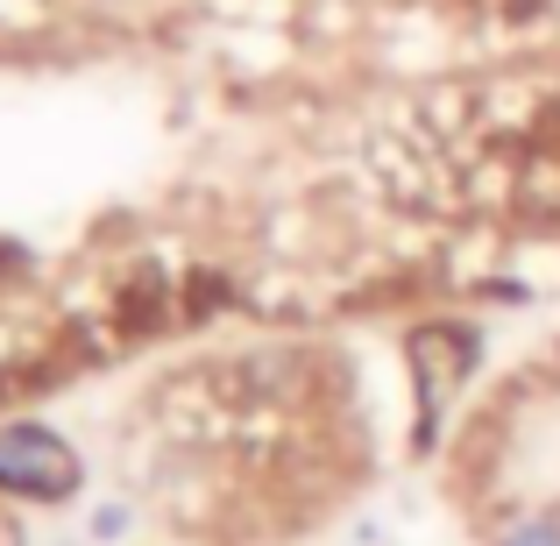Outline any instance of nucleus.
I'll return each instance as SVG.
<instances>
[{
  "label": "nucleus",
  "instance_id": "nucleus-7",
  "mask_svg": "<svg viewBox=\"0 0 560 546\" xmlns=\"http://www.w3.org/2000/svg\"><path fill=\"white\" fill-rule=\"evenodd\" d=\"M128 533V504H100L93 511V539H121Z\"/></svg>",
  "mask_w": 560,
  "mask_h": 546
},
{
  "label": "nucleus",
  "instance_id": "nucleus-4",
  "mask_svg": "<svg viewBox=\"0 0 560 546\" xmlns=\"http://www.w3.org/2000/svg\"><path fill=\"white\" fill-rule=\"evenodd\" d=\"M228 305H234V277L228 270H185L178 277V320H185V327L228 313Z\"/></svg>",
  "mask_w": 560,
  "mask_h": 546
},
{
  "label": "nucleus",
  "instance_id": "nucleus-5",
  "mask_svg": "<svg viewBox=\"0 0 560 546\" xmlns=\"http://www.w3.org/2000/svg\"><path fill=\"white\" fill-rule=\"evenodd\" d=\"M490 546H560V519L553 511H533V519H511Z\"/></svg>",
  "mask_w": 560,
  "mask_h": 546
},
{
  "label": "nucleus",
  "instance_id": "nucleus-2",
  "mask_svg": "<svg viewBox=\"0 0 560 546\" xmlns=\"http://www.w3.org/2000/svg\"><path fill=\"white\" fill-rule=\"evenodd\" d=\"M405 356H411V397H419V448H433L440 419H447V397L476 376L482 334L468 320H419L405 334Z\"/></svg>",
  "mask_w": 560,
  "mask_h": 546
},
{
  "label": "nucleus",
  "instance_id": "nucleus-3",
  "mask_svg": "<svg viewBox=\"0 0 560 546\" xmlns=\"http://www.w3.org/2000/svg\"><path fill=\"white\" fill-rule=\"evenodd\" d=\"M107 327L121 334V341H150V334L178 327V277L156 256H136L107 291Z\"/></svg>",
  "mask_w": 560,
  "mask_h": 546
},
{
  "label": "nucleus",
  "instance_id": "nucleus-6",
  "mask_svg": "<svg viewBox=\"0 0 560 546\" xmlns=\"http://www.w3.org/2000/svg\"><path fill=\"white\" fill-rule=\"evenodd\" d=\"M28 270H36V263H28V248H22V242H0V291L22 284Z\"/></svg>",
  "mask_w": 560,
  "mask_h": 546
},
{
  "label": "nucleus",
  "instance_id": "nucleus-1",
  "mask_svg": "<svg viewBox=\"0 0 560 546\" xmlns=\"http://www.w3.org/2000/svg\"><path fill=\"white\" fill-rule=\"evenodd\" d=\"M85 490V462L57 426L0 419V497L14 504H71Z\"/></svg>",
  "mask_w": 560,
  "mask_h": 546
},
{
  "label": "nucleus",
  "instance_id": "nucleus-8",
  "mask_svg": "<svg viewBox=\"0 0 560 546\" xmlns=\"http://www.w3.org/2000/svg\"><path fill=\"white\" fill-rule=\"evenodd\" d=\"M0 546H22V533H0Z\"/></svg>",
  "mask_w": 560,
  "mask_h": 546
}]
</instances>
